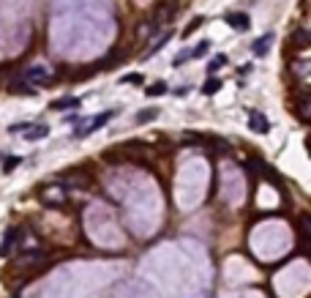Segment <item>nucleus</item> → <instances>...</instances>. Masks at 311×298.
<instances>
[{"label":"nucleus","mask_w":311,"mask_h":298,"mask_svg":"<svg viewBox=\"0 0 311 298\" xmlns=\"http://www.w3.org/2000/svg\"><path fill=\"white\" fill-rule=\"evenodd\" d=\"M112 118H115V112H112V110L101 112V115H96V118H90L88 123L82 126V129H76V132H74V137H76V139L88 137V134H93V132H96V129H101V126H107V123H110Z\"/></svg>","instance_id":"obj_1"},{"label":"nucleus","mask_w":311,"mask_h":298,"mask_svg":"<svg viewBox=\"0 0 311 298\" xmlns=\"http://www.w3.org/2000/svg\"><path fill=\"white\" fill-rule=\"evenodd\" d=\"M52 79V71L44 69V66H30V69L22 71V82H28L30 88H36V85H44Z\"/></svg>","instance_id":"obj_2"},{"label":"nucleus","mask_w":311,"mask_h":298,"mask_svg":"<svg viewBox=\"0 0 311 298\" xmlns=\"http://www.w3.org/2000/svg\"><path fill=\"white\" fill-rule=\"evenodd\" d=\"M11 132H25V139H44V137H49V126L47 123H14Z\"/></svg>","instance_id":"obj_3"},{"label":"nucleus","mask_w":311,"mask_h":298,"mask_svg":"<svg viewBox=\"0 0 311 298\" xmlns=\"http://www.w3.org/2000/svg\"><path fill=\"white\" fill-rule=\"evenodd\" d=\"M19 238H22V230H19V227H8V230H6V236H3V246H0V255H3V257L11 255V252L17 249Z\"/></svg>","instance_id":"obj_4"},{"label":"nucleus","mask_w":311,"mask_h":298,"mask_svg":"<svg viewBox=\"0 0 311 298\" xmlns=\"http://www.w3.org/2000/svg\"><path fill=\"white\" fill-rule=\"evenodd\" d=\"M227 25L232 30H249L251 28V20H249V14H246V11H229L227 14Z\"/></svg>","instance_id":"obj_5"},{"label":"nucleus","mask_w":311,"mask_h":298,"mask_svg":"<svg viewBox=\"0 0 311 298\" xmlns=\"http://www.w3.org/2000/svg\"><path fill=\"white\" fill-rule=\"evenodd\" d=\"M249 126H251V132H256V134H268L270 132L268 115H262V112H256V110L249 112Z\"/></svg>","instance_id":"obj_6"},{"label":"nucleus","mask_w":311,"mask_h":298,"mask_svg":"<svg viewBox=\"0 0 311 298\" xmlns=\"http://www.w3.org/2000/svg\"><path fill=\"white\" fill-rule=\"evenodd\" d=\"M270 44H273V33H265V36H259L254 41V47H251V52H254V58H265L268 55V49H270Z\"/></svg>","instance_id":"obj_7"},{"label":"nucleus","mask_w":311,"mask_h":298,"mask_svg":"<svg viewBox=\"0 0 311 298\" xmlns=\"http://www.w3.org/2000/svg\"><path fill=\"white\" fill-rule=\"evenodd\" d=\"M8 90L17 93V96H36V88H30V85L22 82V79H11V82H8Z\"/></svg>","instance_id":"obj_8"},{"label":"nucleus","mask_w":311,"mask_h":298,"mask_svg":"<svg viewBox=\"0 0 311 298\" xmlns=\"http://www.w3.org/2000/svg\"><path fill=\"white\" fill-rule=\"evenodd\" d=\"M156 118H159V110H156V107H147V110H142L137 118H134V123L142 126V123H150V120H156Z\"/></svg>","instance_id":"obj_9"},{"label":"nucleus","mask_w":311,"mask_h":298,"mask_svg":"<svg viewBox=\"0 0 311 298\" xmlns=\"http://www.w3.org/2000/svg\"><path fill=\"white\" fill-rule=\"evenodd\" d=\"M169 39H172V30H166V33L161 36L159 41H156V44H150V49H147V52H145V55H142V58H150V55H156V52H159V49L164 47V44L169 41Z\"/></svg>","instance_id":"obj_10"},{"label":"nucleus","mask_w":311,"mask_h":298,"mask_svg":"<svg viewBox=\"0 0 311 298\" xmlns=\"http://www.w3.org/2000/svg\"><path fill=\"white\" fill-rule=\"evenodd\" d=\"M219 88H221V79H219V77H210V79L202 85V93H205V96H213Z\"/></svg>","instance_id":"obj_11"},{"label":"nucleus","mask_w":311,"mask_h":298,"mask_svg":"<svg viewBox=\"0 0 311 298\" xmlns=\"http://www.w3.org/2000/svg\"><path fill=\"white\" fill-rule=\"evenodd\" d=\"M79 104V99H71V96H66V99H57V101H52V110H66V107H76Z\"/></svg>","instance_id":"obj_12"},{"label":"nucleus","mask_w":311,"mask_h":298,"mask_svg":"<svg viewBox=\"0 0 311 298\" xmlns=\"http://www.w3.org/2000/svg\"><path fill=\"white\" fill-rule=\"evenodd\" d=\"M19 164H22V156H8V159H3V173H14Z\"/></svg>","instance_id":"obj_13"},{"label":"nucleus","mask_w":311,"mask_h":298,"mask_svg":"<svg viewBox=\"0 0 311 298\" xmlns=\"http://www.w3.org/2000/svg\"><path fill=\"white\" fill-rule=\"evenodd\" d=\"M207 49H210V41H207V39H202V41L197 44L188 55H191V58H202V55H207Z\"/></svg>","instance_id":"obj_14"},{"label":"nucleus","mask_w":311,"mask_h":298,"mask_svg":"<svg viewBox=\"0 0 311 298\" xmlns=\"http://www.w3.org/2000/svg\"><path fill=\"white\" fill-rule=\"evenodd\" d=\"M145 93H147V96H164V93H166V82H161V79H159V82H153Z\"/></svg>","instance_id":"obj_15"},{"label":"nucleus","mask_w":311,"mask_h":298,"mask_svg":"<svg viewBox=\"0 0 311 298\" xmlns=\"http://www.w3.org/2000/svg\"><path fill=\"white\" fill-rule=\"evenodd\" d=\"M221 66H227V55H216L213 60H210V66H207V71H210V74H216Z\"/></svg>","instance_id":"obj_16"},{"label":"nucleus","mask_w":311,"mask_h":298,"mask_svg":"<svg viewBox=\"0 0 311 298\" xmlns=\"http://www.w3.org/2000/svg\"><path fill=\"white\" fill-rule=\"evenodd\" d=\"M306 41H309V33H306V28L295 30V36H292V44H295V47H303Z\"/></svg>","instance_id":"obj_17"},{"label":"nucleus","mask_w":311,"mask_h":298,"mask_svg":"<svg viewBox=\"0 0 311 298\" xmlns=\"http://www.w3.org/2000/svg\"><path fill=\"white\" fill-rule=\"evenodd\" d=\"M202 22H205V20H202V17H197V20H191V22H188V28L183 30V36H191L194 30H197V28H200V25H202Z\"/></svg>","instance_id":"obj_18"},{"label":"nucleus","mask_w":311,"mask_h":298,"mask_svg":"<svg viewBox=\"0 0 311 298\" xmlns=\"http://www.w3.org/2000/svg\"><path fill=\"white\" fill-rule=\"evenodd\" d=\"M120 82H134V85H139V82H142V74H126Z\"/></svg>","instance_id":"obj_19"},{"label":"nucleus","mask_w":311,"mask_h":298,"mask_svg":"<svg viewBox=\"0 0 311 298\" xmlns=\"http://www.w3.org/2000/svg\"><path fill=\"white\" fill-rule=\"evenodd\" d=\"M186 60H191V55H188V52H180V55H175L172 66H180V63H186Z\"/></svg>","instance_id":"obj_20"},{"label":"nucleus","mask_w":311,"mask_h":298,"mask_svg":"<svg viewBox=\"0 0 311 298\" xmlns=\"http://www.w3.org/2000/svg\"><path fill=\"white\" fill-rule=\"evenodd\" d=\"M188 93V85H178V88H175V96H186Z\"/></svg>","instance_id":"obj_21"},{"label":"nucleus","mask_w":311,"mask_h":298,"mask_svg":"<svg viewBox=\"0 0 311 298\" xmlns=\"http://www.w3.org/2000/svg\"><path fill=\"white\" fill-rule=\"evenodd\" d=\"M238 71H240V74H249V71H251V63H243V66H240Z\"/></svg>","instance_id":"obj_22"}]
</instances>
